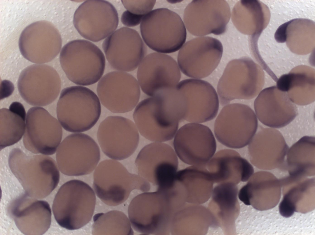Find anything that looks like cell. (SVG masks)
<instances>
[{
	"label": "cell",
	"instance_id": "cell-1",
	"mask_svg": "<svg viewBox=\"0 0 315 235\" xmlns=\"http://www.w3.org/2000/svg\"><path fill=\"white\" fill-rule=\"evenodd\" d=\"M168 112L179 122L185 120L201 123L214 119L219 106L215 89L208 82L201 79L183 80L163 95Z\"/></svg>",
	"mask_w": 315,
	"mask_h": 235
},
{
	"label": "cell",
	"instance_id": "cell-2",
	"mask_svg": "<svg viewBox=\"0 0 315 235\" xmlns=\"http://www.w3.org/2000/svg\"><path fill=\"white\" fill-rule=\"evenodd\" d=\"M181 208L169 190L145 192L135 197L128 208L131 225L144 234L167 235L171 233L173 217Z\"/></svg>",
	"mask_w": 315,
	"mask_h": 235
},
{
	"label": "cell",
	"instance_id": "cell-3",
	"mask_svg": "<svg viewBox=\"0 0 315 235\" xmlns=\"http://www.w3.org/2000/svg\"><path fill=\"white\" fill-rule=\"evenodd\" d=\"M8 163L26 194L31 198L39 199L47 197L59 182L57 163L47 155H28L15 148L9 154Z\"/></svg>",
	"mask_w": 315,
	"mask_h": 235
},
{
	"label": "cell",
	"instance_id": "cell-4",
	"mask_svg": "<svg viewBox=\"0 0 315 235\" xmlns=\"http://www.w3.org/2000/svg\"><path fill=\"white\" fill-rule=\"evenodd\" d=\"M95 193L88 184L73 180L64 184L54 198L52 210L61 226L69 230L81 228L88 223L93 215Z\"/></svg>",
	"mask_w": 315,
	"mask_h": 235
},
{
	"label": "cell",
	"instance_id": "cell-5",
	"mask_svg": "<svg viewBox=\"0 0 315 235\" xmlns=\"http://www.w3.org/2000/svg\"><path fill=\"white\" fill-rule=\"evenodd\" d=\"M101 112L99 99L90 89L74 86L61 91L56 112L58 121L66 130L80 133L89 130L98 121Z\"/></svg>",
	"mask_w": 315,
	"mask_h": 235
},
{
	"label": "cell",
	"instance_id": "cell-6",
	"mask_svg": "<svg viewBox=\"0 0 315 235\" xmlns=\"http://www.w3.org/2000/svg\"><path fill=\"white\" fill-rule=\"evenodd\" d=\"M59 61L67 78L81 86L92 85L99 80L106 66L102 50L85 40H74L65 45L60 53Z\"/></svg>",
	"mask_w": 315,
	"mask_h": 235
},
{
	"label": "cell",
	"instance_id": "cell-7",
	"mask_svg": "<svg viewBox=\"0 0 315 235\" xmlns=\"http://www.w3.org/2000/svg\"><path fill=\"white\" fill-rule=\"evenodd\" d=\"M93 187L98 197L111 206L125 202L134 190L146 192L150 183L139 175L129 173L121 163L113 159L101 162L94 173Z\"/></svg>",
	"mask_w": 315,
	"mask_h": 235
},
{
	"label": "cell",
	"instance_id": "cell-8",
	"mask_svg": "<svg viewBox=\"0 0 315 235\" xmlns=\"http://www.w3.org/2000/svg\"><path fill=\"white\" fill-rule=\"evenodd\" d=\"M140 30L148 46L162 53L180 50L186 38V28L180 17L165 8L154 10L144 16Z\"/></svg>",
	"mask_w": 315,
	"mask_h": 235
},
{
	"label": "cell",
	"instance_id": "cell-9",
	"mask_svg": "<svg viewBox=\"0 0 315 235\" xmlns=\"http://www.w3.org/2000/svg\"><path fill=\"white\" fill-rule=\"evenodd\" d=\"M257 125L256 115L249 107L242 104H229L224 106L217 117L214 133L222 144L240 148L249 143Z\"/></svg>",
	"mask_w": 315,
	"mask_h": 235
},
{
	"label": "cell",
	"instance_id": "cell-10",
	"mask_svg": "<svg viewBox=\"0 0 315 235\" xmlns=\"http://www.w3.org/2000/svg\"><path fill=\"white\" fill-rule=\"evenodd\" d=\"M57 163L61 172L69 176H79L91 173L100 159L99 147L90 136L82 133L71 134L58 146Z\"/></svg>",
	"mask_w": 315,
	"mask_h": 235
},
{
	"label": "cell",
	"instance_id": "cell-11",
	"mask_svg": "<svg viewBox=\"0 0 315 235\" xmlns=\"http://www.w3.org/2000/svg\"><path fill=\"white\" fill-rule=\"evenodd\" d=\"M169 145L154 142L145 146L136 159L138 175L158 186L157 190L168 189L173 185L178 166L177 156Z\"/></svg>",
	"mask_w": 315,
	"mask_h": 235
},
{
	"label": "cell",
	"instance_id": "cell-12",
	"mask_svg": "<svg viewBox=\"0 0 315 235\" xmlns=\"http://www.w3.org/2000/svg\"><path fill=\"white\" fill-rule=\"evenodd\" d=\"M19 93L28 104L34 106L48 105L58 96L61 81L57 71L46 64H34L24 69L18 81Z\"/></svg>",
	"mask_w": 315,
	"mask_h": 235
},
{
	"label": "cell",
	"instance_id": "cell-13",
	"mask_svg": "<svg viewBox=\"0 0 315 235\" xmlns=\"http://www.w3.org/2000/svg\"><path fill=\"white\" fill-rule=\"evenodd\" d=\"M74 26L84 38L97 42L106 39L116 30L119 22L117 10L109 2L86 0L75 10Z\"/></svg>",
	"mask_w": 315,
	"mask_h": 235
},
{
	"label": "cell",
	"instance_id": "cell-14",
	"mask_svg": "<svg viewBox=\"0 0 315 235\" xmlns=\"http://www.w3.org/2000/svg\"><path fill=\"white\" fill-rule=\"evenodd\" d=\"M223 52L221 42L211 37L201 36L185 43L177 55L180 69L186 76L201 79L210 75L219 64Z\"/></svg>",
	"mask_w": 315,
	"mask_h": 235
},
{
	"label": "cell",
	"instance_id": "cell-15",
	"mask_svg": "<svg viewBox=\"0 0 315 235\" xmlns=\"http://www.w3.org/2000/svg\"><path fill=\"white\" fill-rule=\"evenodd\" d=\"M26 124L23 143L26 149L47 155L55 153L62 135L58 120L43 108L34 106L28 110Z\"/></svg>",
	"mask_w": 315,
	"mask_h": 235
},
{
	"label": "cell",
	"instance_id": "cell-16",
	"mask_svg": "<svg viewBox=\"0 0 315 235\" xmlns=\"http://www.w3.org/2000/svg\"><path fill=\"white\" fill-rule=\"evenodd\" d=\"M62 45L61 34L52 23L46 20L34 22L22 30L18 41L20 51L28 61L44 64L54 59Z\"/></svg>",
	"mask_w": 315,
	"mask_h": 235
},
{
	"label": "cell",
	"instance_id": "cell-17",
	"mask_svg": "<svg viewBox=\"0 0 315 235\" xmlns=\"http://www.w3.org/2000/svg\"><path fill=\"white\" fill-rule=\"evenodd\" d=\"M97 138L104 154L116 160L130 156L139 141L138 131L134 122L118 116H108L100 123Z\"/></svg>",
	"mask_w": 315,
	"mask_h": 235
},
{
	"label": "cell",
	"instance_id": "cell-18",
	"mask_svg": "<svg viewBox=\"0 0 315 235\" xmlns=\"http://www.w3.org/2000/svg\"><path fill=\"white\" fill-rule=\"evenodd\" d=\"M106 58L113 69L124 72L135 69L147 53V48L138 32L127 27L116 30L102 44Z\"/></svg>",
	"mask_w": 315,
	"mask_h": 235
},
{
	"label": "cell",
	"instance_id": "cell-19",
	"mask_svg": "<svg viewBox=\"0 0 315 235\" xmlns=\"http://www.w3.org/2000/svg\"><path fill=\"white\" fill-rule=\"evenodd\" d=\"M174 137L175 151L187 164L205 166L215 153L214 136L208 127L202 124H186L177 131Z\"/></svg>",
	"mask_w": 315,
	"mask_h": 235
},
{
	"label": "cell",
	"instance_id": "cell-20",
	"mask_svg": "<svg viewBox=\"0 0 315 235\" xmlns=\"http://www.w3.org/2000/svg\"><path fill=\"white\" fill-rule=\"evenodd\" d=\"M97 91L100 102L114 113L132 110L140 96L138 82L131 75L121 71L109 72L99 81Z\"/></svg>",
	"mask_w": 315,
	"mask_h": 235
},
{
	"label": "cell",
	"instance_id": "cell-21",
	"mask_svg": "<svg viewBox=\"0 0 315 235\" xmlns=\"http://www.w3.org/2000/svg\"><path fill=\"white\" fill-rule=\"evenodd\" d=\"M142 91L150 96L175 87L181 77L177 62L170 56L154 52L146 56L139 65L137 72Z\"/></svg>",
	"mask_w": 315,
	"mask_h": 235
},
{
	"label": "cell",
	"instance_id": "cell-22",
	"mask_svg": "<svg viewBox=\"0 0 315 235\" xmlns=\"http://www.w3.org/2000/svg\"><path fill=\"white\" fill-rule=\"evenodd\" d=\"M133 117L141 134L152 141L163 142L170 140L177 131L179 122L167 113L158 96L140 102L135 109Z\"/></svg>",
	"mask_w": 315,
	"mask_h": 235
},
{
	"label": "cell",
	"instance_id": "cell-23",
	"mask_svg": "<svg viewBox=\"0 0 315 235\" xmlns=\"http://www.w3.org/2000/svg\"><path fill=\"white\" fill-rule=\"evenodd\" d=\"M252 64L248 59L242 58L233 60L227 64L217 86L222 106L236 99H251L255 95L257 76Z\"/></svg>",
	"mask_w": 315,
	"mask_h": 235
},
{
	"label": "cell",
	"instance_id": "cell-24",
	"mask_svg": "<svg viewBox=\"0 0 315 235\" xmlns=\"http://www.w3.org/2000/svg\"><path fill=\"white\" fill-rule=\"evenodd\" d=\"M219 1L193 0L185 8L183 22L192 34L202 36L212 33L223 34L230 18L228 4L224 7L217 4Z\"/></svg>",
	"mask_w": 315,
	"mask_h": 235
},
{
	"label": "cell",
	"instance_id": "cell-25",
	"mask_svg": "<svg viewBox=\"0 0 315 235\" xmlns=\"http://www.w3.org/2000/svg\"><path fill=\"white\" fill-rule=\"evenodd\" d=\"M37 199L26 194L16 199L11 206V216L24 234H43L50 227V206L46 201Z\"/></svg>",
	"mask_w": 315,
	"mask_h": 235
},
{
	"label": "cell",
	"instance_id": "cell-26",
	"mask_svg": "<svg viewBox=\"0 0 315 235\" xmlns=\"http://www.w3.org/2000/svg\"><path fill=\"white\" fill-rule=\"evenodd\" d=\"M205 167L214 183L237 184L247 181L254 172L252 165L232 149H223L214 155Z\"/></svg>",
	"mask_w": 315,
	"mask_h": 235
},
{
	"label": "cell",
	"instance_id": "cell-27",
	"mask_svg": "<svg viewBox=\"0 0 315 235\" xmlns=\"http://www.w3.org/2000/svg\"><path fill=\"white\" fill-rule=\"evenodd\" d=\"M174 183L186 202L200 205L207 202L213 190V181L205 166H191L177 172Z\"/></svg>",
	"mask_w": 315,
	"mask_h": 235
},
{
	"label": "cell",
	"instance_id": "cell-28",
	"mask_svg": "<svg viewBox=\"0 0 315 235\" xmlns=\"http://www.w3.org/2000/svg\"><path fill=\"white\" fill-rule=\"evenodd\" d=\"M186 204L174 215L171 223L173 235L205 233L209 227H217L215 218L208 209L200 205Z\"/></svg>",
	"mask_w": 315,
	"mask_h": 235
},
{
	"label": "cell",
	"instance_id": "cell-29",
	"mask_svg": "<svg viewBox=\"0 0 315 235\" xmlns=\"http://www.w3.org/2000/svg\"><path fill=\"white\" fill-rule=\"evenodd\" d=\"M238 193L237 185L230 183L219 184L213 190L210 206H215L217 213L214 217L218 226L225 230L234 228L239 211Z\"/></svg>",
	"mask_w": 315,
	"mask_h": 235
},
{
	"label": "cell",
	"instance_id": "cell-30",
	"mask_svg": "<svg viewBox=\"0 0 315 235\" xmlns=\"http://www.w3.org/2000/svg\"><path fill=\"white\" fill-rule=\"evenodd\" d=\"M26 114L23 105L13 102L9 108L0 110V150L18 142L23 136L26 129Z\"/></svg>",
	"mask_w": 315,
	"mask_h": 235
},
{
	"label": "cell",
	"instance_id": "cell-31",
	"mask_svg": "<svg viewBox=\"0 0 315 235\" xmlns=\"http://www.w3.org/2000/svg\"><path fill=\"white\" fill-rule=\"evenodd\" d=\"M94 235H133L129 219L123 212L113 210L96 214L93 218Z\"/></svg>",
	"mask_w": 315,
	"mask_h": 235
},
{
	"label": "cell",
	"instance_id": "cell-32",
	"mask_svg": "<svg viewBox=\"0 0 315 235\" xmlns=\"http://www.w3.org/2000/svg\"><path fill=\"white\" fill-rule=\"evenodd\" d=\"M127 10L137 15L144 16L151 11L156 0H122Z\"/></svg>",
	"mask_w": 315,
	"mask_h": 235
},
{
	"label": "cell",
	"instance_id": "cell-33",
	"mask_svg": "<svg viewBox=\"0 0 315 235\" xmlns=\"http://www.w3.org/2000/svg\"><path fill=\"white\" fill-rule=\"evenodd\" d=\"M143 16L134 14L126 10L122 14L121 20L122 24L126 27H134L140 24Z\"/></svg>",
	"mask_w": 315,
	"mask_h": 235
},
{
	"label": "cell",
	"instance_id": "cell-34",
	"mask_svg": "<svg viewBox=\"0 0 315 235\" xmlns=\"http://www.w3.org/2000/svg\"><path fill=\"white\" fill-rule=\"evenodd\" d=\"M279 212L282 216L288 217L291 216L295 211V207L286 195L280 203Z\"/></svg>",
	"mask_w": 315,
	"mask_h": 235
},
{
	"label": "cell",
	"instance_id": "cell-35",
	"mask_svg": "<svg viewBox=\"0 0 315 235\" xmlns=\"http://www.w3.org/2000/svg\"><path fill=\"white\" fill-rule=\"evenodd\" d=\"M296 19H293L285 22L279 27L274 34V38L277 42L282 43L286 42L287 37V28L289 25Z\"/></svg>",
	"mask_w": 315,
	"mask_h": 235
},
{
	"label": "cell",
	"instance_id": "cell-36",
	"mask_svg": "<svg viewBox=\"0 0 315 235\" xmlns=\"http://www.w3.org/2000/svg\"><path fill=\"white\" fill-rule=\"evenodd\" d=\"M164 91H165V90H164ZM161 93H160V94H159V95H158V96H160V97H160V94H161ZM162 104H163V103H162ZM164 109H165V108H164ZM165 111H166V110H165ZM169 116H170V115H169ZM173 118V119H174V120H175V119H173V118ZM177 122H178V121H177Z\"/></svg>",
	"mask_w": 315,
	"mask_h": 235
},
{
	"label": "cell",
	"instance_id": "cell-37",
	"mask_svg": "<svg viewBox=\"0 0 315 235\" xmlns=\"http://www.w3.org/2000/svg\"><path fill=\"white\" fill-rule=\"evenodd\" d=\"M164 91H163V92H164ZM162 92H161V94H160V97H161V96H160V94H161V93H162ZM161 100H162V99H161ZM162 103H163V102H162ZM163 107H164V106H163ZM166 112H167V111H166ZM167 113H168V112H167ZM172 118H173V117H172ZM176 121H177V120H176Z\"/></svg>",
	"mask_w": 315,
	"mask_h": 235
}]
</instances>
